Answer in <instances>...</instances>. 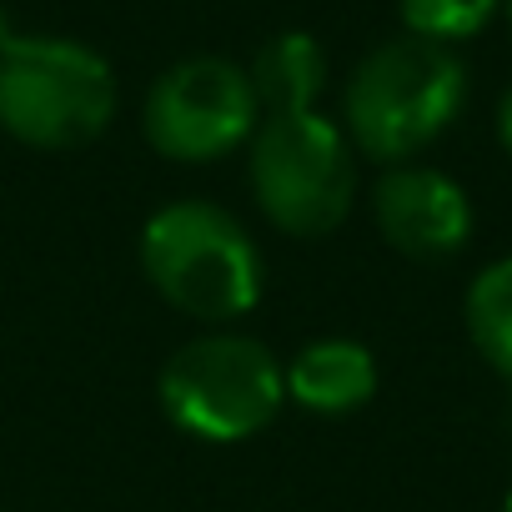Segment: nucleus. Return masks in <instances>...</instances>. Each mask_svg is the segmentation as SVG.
Masks as SVG:
<instances>
[{"label": "nucleus", "instance_id": "nucleus-8", "mask_svg": "<svg viewBox=\"0 0 512 512\" xmlns=\"http://www.w3.org/2000/svg\"><path fill=\"white\" fill-rule=\"evenodd\" d=\"M287 397L317 417H347L377 397V357L352 337L307 342L287 362Z\"/></svg>", "mask_w": 512, "mask_h": 512}, {"label": "nucleus", "instance_id": "nucleus-10", "mask_svg": "<svg viewBox=\"0 0 512 512\" xmlns=\"http://www.w3.org/2000/svg\"><path fill=\"white\" fill-rule=\"evenodd\" d=\"M462 322L477 357L512 382V256H497L472 277L462 297Z\"/></svg>", "mask_w": 512, "mask_h": 512}, {"label": "nucleus", "instance_id": "nucleus-4", "mask_svg": "<svg viewBox=\"0 0 512 512\" xmlns=\"http://www.w3.org/2000/svg\"><path fill=\"white\" fill-rule=\"evenodd\" d=\"M156 397L176 432L226 447L277 422L287 402V372L256 337L206 332L161 367Z\"/></svg>", "mask_w": 512, "mask_h": 512}, {"label": "nucleus", "instance_id": "nucleus-7", "mask_svg": "<svg viewBox=\"0 0 512 512\" xmlns=\"http://www.w3.org/2000/svg\"><path fill=\"white\" fill-rule=\"evenodd\" d=\"M372 216L412 262H447L472 241V201L437 166H392L372 191Z\"/></svg>", "mask_w": 512, "mask_h": 512}, {"label": "nucleus", "instance_id": "nucleus-1", "mask_svg": "<svg viewBox=\"0 0 512 512\" xmlns=\"http://www.w3.org/2000/svg\"><path fill=\"white\" fill-rule=\"evenodd\" d=\"M467 106V66L452 46H432L417 36L382 41L347 81V141L352 151L407 166V156L427 151Z\"/></svg>", "mask_w": 512, "mask_h": 512}, {"label": "nucleus", "instance_id": "nucleus-9", "mask_svg": "<svg viewBox=\"0 0 512 512\" xmlns=\"http://www.w3.org/2000/svg\"><path fill=\"white\" fill-rule=\"evenodd\" d=\"M251 91H256V106L267 116H287V111H312L322 86H327V51L302 36V31H287V36H272L251 61Z\"/></svg>", "mask_w": 512, "mask_h": 512}, {"label": "nucleus", "instance_id": "nucleus-11", "mask_svg": "<svg viewBox=\"0 0 512 512\" xmlns=\"http://www.w3.org/2000/svg\"><path fill=\"white\" fill-rule=\"evenodd\" d=\"M397 6H402L407 36L432 41V46H457L487 31V21L502 11V0H397Z\"/></svg>", "mask_w": 512, "mask_h": 512}, {"label": "nucleus", "instance_id": "nucleus-12", "mask_svg": "<svg viewBox=\"0 0 512 512\" xmlns=\"http://www.w3.org/2000/svg\"><path fill=\"white\" fill-rule=\"evenodd\" d=\"M497 141H502V151L512 156V86H507V96H502V106H497Z\"/></svg>", "mask_w": 512, "mask_h": 512}, {"label": "nucleus", "instance_id": "nucleus-13", "mask_svg": "<svg viewBox=\"0 0 512 512\" xmlns=\"http://www.w3.org/2000/svg\"><path fill=\"white\" fill-rule=\"evenodd\" d=\"M502 6H507V26H512V0H502Z\"/></svg>", "mask_w": 512, "mask_h": 512}, {"label": "nucleus", "instance_id": "nucleus-3", "mask_svg": "<svg viewBox=\"0 0 512 512\" xmlns=\"http://www.w3.org/2000/svg\"><path fill=\"white\" fill-rule=\"evenodd\" d=\"M116 116L106 56L61 36H11L0 26V131L36 151L91 146Z\"/></svg>", "mask_w": 512, "mask_h": 512}, {"label": "nucleus", "instance_id": "nucleus-5", "mask_svg": "<svg viewBox=\"0 0 512 512\" xmlns=\"http://www.w3.org/2000/svg\"><path fill=\"white\" fill-rule=\"evenodd\" d=\"M251 191L287 236H327L357 201V151L317 111L267 116L251 136Z\"/></svg>", "mask_w": 512, "mask_h": 512}, {"label": "nucleus", "instance_id": "nucleus-14", "mask_svg": "<svg viewBox=\"0 0 512 512\" xmlns=\"http://www.w3.org/2000/svg\"><path fill=\"white\" fill-rule=\"evenodd\" d=\"M502 512H512V492H507V502H502Z\"/></svg>", "mask_w": 512, "mask_h": 512}, {"label": "nucleus", "instance_id": "nucleus-6", "mask_svg": "<svg viewBox=\"0 0 512 512\" xmlns=\"http://www.w3.org/2000/svg\"><path fill=\"white\" fill-rule=\"evenodd\" d=\"M256 91L251 76L236 61L221 56H191L176 61L151 91H146V141L166 161H221L241 141L256 136Z\"/></svg>", "mask_w": 512, "mask_h": 512}, {"label": "nucleus", "instance_id": "nucleus-2", "mask_svg": "<svg viewBox=\"0 0 512 512\" xmlns=\"http://www.w3.org/2000/svg\"><path fill=\"white\" fill-rule=\"evenodd\" d=\"M141 272L181 317L236 322L262 302V251L246 226L211 201H171L141 231Z\"/></svg>", "mask_w": 512, "mask_h": 512}]
</instances>
